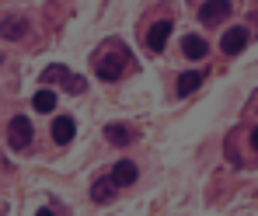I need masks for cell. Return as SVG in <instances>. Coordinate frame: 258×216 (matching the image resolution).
Segmentation results:
<instances>
[{"mask_svg":"<svg viewBox=\"0 0 258 216\" xmlns=\"http://www.w3.org/2000/svg\"><path fill=\"white\" fill-rule=\"evenodd\" d=\"M32 136H35V129H32V119H28V115H14V119H11L7 139H11L14 150H25V147L32 143Z\"/></svg>","mask_w":258,"mask_h":216,"instance_id":"obj_1","label":"cell"},{"mask_svg":"<svg viewBox=\"0 0 258 216\" xmlns=\"http://www.w3.org/2000/svg\"><path fill=\"white\" fill-rule=\"evenodd\" d=\"M126 49L119 45L115 49V56H98V77L101 81H115V77H122V70H126Z\"/></svg>","mask_w":258,"mask_h":216,"instance_id":"obj_2","label":"cell"},{"mask_svg":"<svg viewBox=\"0 0 258 216\" xmlns=\"http://www.w3.org/2000/svg\"><path fill=\"white\" fill-rule=\"evenodd\" d=\"M230 14V0H206L203 7H199V21L203 25H216V21H223Z\"/></svg>","mask_w":258,"mask_h":216,"instance_id":"obj_3","label":"cell"},{"mask_svg":"<svg viewBox=\"0 0 258 216\" xmlns=\"http://www.w3.org/2000/svg\"><path fill=\"white\" fill-rule=\"evenodd\" d=\"M248 45V28H230L227 35H223V42H220V49L227 52V56H234V52H241Z\"/></svg>","mask_w":258,"mask_h":216,"instance_id":"obj_4","label":"cell"},{"mask_svg":"<svg viewBox=\"0 0 258 216\" xmlns=\"http://www.w3.org/2000/svg\"><path fill=\"white\" fill-rule=\"evenodd\" d=\"M168 35H171V21H157V25L147 32V45H150L154 52H161V49L168 45Z\"/></svg>","mask_w":258,"mask_h":216,"instance_id":"obj_5","label":"cell"},{"mask_svg":"<svg viewBox=\"0 0 258 216\" xmlns=\"http://www.w3.org/2000/svg\"><path fill=\"white\" fill-rule=\"evenodd\" d=\"M74 132H77V122L70 119V115H59L56 122H52V139L63 147V143H70L74 139Z\"/></svg>","mask_w":258,"mask_h":216,"instance_id":"obj_6","label":"cell"},{"mask_svg":"<svg viewBox=\"0 0 258 216\" xmlns=\"http://www.w3.org/2000/svg\"><path fill=\"white\" fill-rule=\"evenodd\" d=\"M25 28H28L25 18H4V21H0V35L11 39V42H18V39L25 35Z\"/></svg>","mask_w":258,"mask_h":216,"instance_id":"obj_7","label":"cell"},{"mask_svg":"<svg viewBox=\"0 0 258 216\" xmlns=\"http://www.w3.org/2000/svg\"><path fill=\"white\" fill-rule=\"evenodd\" d=\"M181 52H185L188 59H203V56L210 52V45H206V39H199V35H185V39H181Z\"/></svg>","mask_w":258,"mask_h":216,"instance_id":"obj_8","label":"cell"},{"mask_svg":"<svg viewBox=\"0 0 258 216\" xmlns=\"http://www.w3.org/2000/svg\"><path fill=\"white\" fill-rule=\"evenodd\" d=\"M136 174H140V171H136L133 161H119V164L112 168V181L122 188V185H133V181H136Z\"/></svg>","mask_w":258,"mask_h":216,"instance_id":"obj_9","label":"cell"},{"mask_svg":"<svg viewBox=\"0 0 258 216\" xmlns=\"http://www.w3.org/2000/svg\"><path fill=\"white\" fill-rule=\"evenodd\" d=\"M115 188H119V185H115L112 178H101V181H94V188H91V199L105 206V202H112V195H115Z\"/></svg>","mask_w":258,"mask_h":216,"instance_id":"obj_10","label":"cell"},{"mask_svg":"<svg viewBox=\"0 0 258 216\" xmlns=\"http://www.w3.org/2000/svg\"><path fill=\"white\" fill-rule=\"evenodd\" d=\"M105 136H108L112 143H119V147H126L129 139H133V132H129L122 122H108V126H105Z\"/></svg>","mask_w":258,"mask_h":216,"instance_id":"obj_11","label":"cell"},{"mask_svg":"<svg viewBox=\"0 0 258 216\" xmlns=\"http://www.w3.org/2000/svg\"><path fill=\"white\" fill-rule=\"evenodd\" d=\"M32 105H35V112H52V108H56V94H52L49 87H42V91L32 98Z\"/></svg>","mask_w":258,"mask_h":216,"instance_id":"obj_12","label":"cell"},{"mask_svg":"<svg viewBox=\"0 0 258 216\" xmlns=\"http://www.w3.org/2000/svg\"><path fill=\"white\" fill-rule=\"evenodd\" d=\"M199 84H203V74H181L178 77V94H192Z\"/></svg>","mask_w":258,"mask_h":216,"instance_id":"obj_13","label":"cell"},{"mask_svg":"<svg viewBox=\"0 0 258 216\" xmlns=\"http://www.w3.org/2000/svg\"><path fill=\"white\" fill-rule=\"evenodd\" d=\"M251 147H255V150H258V129L251 132Z\"/></svg>","mask_w":258,"mask_h":216,"instance_id":"obj_14","label":"cell"}]
</instances>
